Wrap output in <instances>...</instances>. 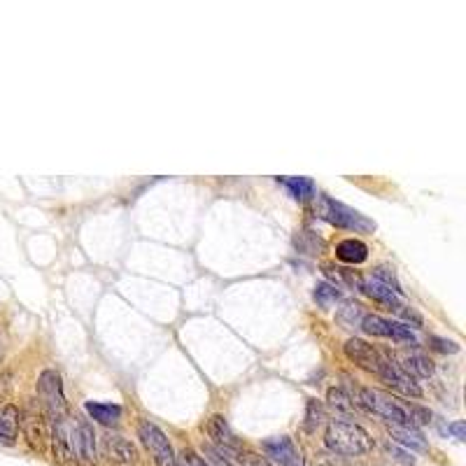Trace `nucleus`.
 <instances>
[{"mask_svg":"<svg viewBox=\"0 0 466 466\" xmlns=\"http://www.w3.org/2000/svg\"><path fill=\"white\" fill-rule=\"evenodd\" d=\"M324 443L334 455H343V457L366 455V452L373 448L369 431L355 422H345V419H331V422L326 424Z\"/></svg>","mask_w":466,"mask_h":466,"instance_id":"1","label":"nucleus"},{"mask_svg":"<svg viewBox=\"0 0 466 466\" xmlns=\"http://www.w3.org/2000/svg\"><path fill=\"white\" fill-rule=\"evenodd\" d=\"M355 403L359 408H364L366 412H371V415L387 419L392 427H412L410 403H403V401H399V399L383 394V392H378V389L359 387Z\"/></svg>","mask_w":466,"mask_h":466,"instance_id":"2","label":"nucleus"},{"mask_svg":"<svg viewBox=\"0 0 466 466\" xmlns=\"http://www.w3.org/2000/svg\"><path fill=\"white\" fill-rule=\"evenodd\" d=\"M317 217H322L324 222L338 226V229H348L355 233H371L376 231V222L369 219L355 208L345 205L341 201H334L331 196L319 194L317 196Z\"/></svg>","mask_w":466,"mask_h":466,"instance_id":"3","label":"nucleus"},{"mask_svg":"<svg viewBox=\"0 0 466 466\" xmlns=\"http://www.w3.org/2000/svg\"><path fill=\"white\" fill-rule=\"evenodd\" d=\"M138 436L145 448H147V452L152 455V459H154L156 466H177V457H175V452H172L168 436H166L154 422L143 419V422L138 424Z\"/></svg>","mask_w":466,"mask_h":466,"instance_id":"4","label":"nucleus"},{"mask_svg":"<svg viewBox=\"0 0 466 466\" xmlns=\"http://www.w3.org/2000/svg\"><path fill=\"white\" fill-rule=\"evenodd\" d=\"M38 392L40 399L45 401L47 415L54 422V419L68 417V408H65V396H63V385H61V376L56 371L47 369L40 373L38 378Z\"/></svg>","mask_w":466,"mask_h":466,"instance_id":"5","label":"nucleus"},{"mask_svg":"<svg viewBox=\"0 0 466 466\" xmlns=\"http://www.w3.org/2000/svg\"><path fill=\"white\" fill-rule=\"evenodd\" d=\"M72 459L82 466H96V431L89 419H75L70 429Z\"/></svg>","mask_w":466,"mask_h":466,"instance_id":"6","label":"nucleus"},{"mask_svg":"<svg viewBox=\"0 0 466 466\" xmlns=\"http://www.w3.org/2000/svg\"><path fill=\"white\" fill-rule=\"evenodd\" d=\"M378 376H380V380L385 385H389L392 389L401 392V394H405V396H415V399L422 396V387L417 385V378H412L401 364L394 362V359L383 357L380 369H378Z\"/></svg>","mask_w":466,"mask_h":466,"instance_id":"7","label":"nucleus"},{"mask_svg":"<svg viewBox=\"0 0 466 466\" xmlns=\"http://www.w3.org/2000/svg\"><path fill=\"white\" fill-rule=\"evenodd\" d=\"M362 329L366 334L378 336V338H389V341H396V343L417 345V338L410 331V326H405L401 322H392V319H385L380 315H364Z\"/></svg>","mask_w":466,"mask_h":466,"instance_id":"8","label":"nucleus"},{"mask_svg":"<svg viewBox=\"0 0 466 466\" xmlns=\"http://www.w3.org/2000/svg\"><path fill=\"white\" fill-rule=\"evenodd\" d=\"M266 459L275 466H305L301 452L289 436H271L262 443Z\"/></svg>","mask_w":466,"mask_h":466,"instance_id":"9","label":"nucleus"},{"mask_svg":"<svg viewBox=\"0 0 466 466\" xmlns=\"http://www.w3.org/2000/svg\"><path fill=\"white\" fill-rule=\"evenodd\" d=\"M205 431H208L210 436V445H215L219 452H224V455H238V452L243 450L241 445V438L233 434V429L229 427V422L224 419V415H212L208 419V424H205Z\"/></svg>","mask_w":466,"mask_h":466,"instance_id":"10","label":"nucleus"},{"mask_svg":"<svg viewBox=\"0 0 466 466\" xmlns=\"http://www.w3.org/2000/svg\"><path fill=\"white\" fill-rule=\"evenodd\" d=\"M343 352L352 364L359 366V369L371 371V373H378V369H380L383 355L373 348L371 343L362 341V338H350V341L343 345Z\"/></svg>","mask_w":466,"mask_h":466,"instance_id":"11","label":"nucleus"},{"mask_svg":"<svg viewBox=\"0 0 466 466\" xmlns=\"http://www.w3.org/2000/svg\"><path fill=\"white\" fill-rule=\"evenodd\" d=\"M103 455L108 462L117 466H131L138 462V450L129 438L119 434H105L103 436Z\"/></svg>","mask_w":466,"mask_h":466,"instance_id":"12","label":"nucleus"},{"mask_svg":"<svg viewBox=\"0 0 466 466\" xmlns=\"http://www.w3.org/2000/svg\"><path fill=\"white\" fill-rule=\"evenodd\" d=\"M24 436L33 450L45 452L49 434H47V422H45L42 412H35V410L26 412L24 415Z\"/></svg>","mask_w":466,"mask_h":466,"instance_id":"13","label":"nucleus"},{"mask_svg":"<svg viewBox=\"0 0 466 466\" xmlns=\"http://www.w3.org/2000/svg\"><path fill=\"white\" fill-rule=\"evenodd\" d=\"M362 291L366 296H371L373 301H378V303H383V305H387L389 310H401L403 305H401V301H399V294L394 289H389L387 284H383V282H378L376 278H369V280H364L362 282Z\"/></svg>","mask_w":466,"mask_h":466,"instance_id":"14","label":"nucleus"},{"mask_svg":"<svg viewBox=\"0 0 466 466\" xmlns=\"http://www.w3.org/2000/svg\"><path fill=\"white\" fill-rule=\"evenodd\" d=\"M19 408L17 405H3L0 408V445H15L17 434H19Z\"/></svg>","mask_w":466,"mask_h":466,"instance_id":"15","label":"nucleus"},{"mask_svg":"<svg viewBox=\"0 0 466 466\" xmlns=\"http://www.w3.org/2000/svg\"><path fill=\"white\" fill-rule=\"evenodd\" d=\"M86 412L91 419H96L103 427H112L122 419V405L119 403H103V401H86L84 403Z\"/></svg>","mask_w":466,"mask_h":466,"instance_id":"16","label":"nucleus"},{"mask_svg":"<svg viewBox=\"0 0 466 466\" xmlns=\"http://www.w3.org/2000/svg\"><path fill=\"white\" fill-rule=\"evenodd\" d=\"M336 259L352 266L364 264L369 259V248H366V243L357 241V238H345V241L336 245Z\"/></svg>","mask_w":466,"mask_h":466,"instance_id":"17","label":"nucleus"},{"mask_svg":"<svg viewBox=\"0 0 466 466\" xmlns=\"http://www.w3.org/2000/svg\"><path fill=\"white\" fill-rule=\"evenodd\" d=\"M389 436L394 438L399 445L408 448L412 452H424L429 448L427 438L422 436V431H417L415 427H389Z\"/></svg>","mask_w":466,"mask_h":466,"instance_id":"18","label":"nucleus"},{"mask_svg":"<svg viewBox=\"0 0 466 466\" xmlns=\"http://www.w3.org/2000/svg\"><path fill=\"white\" fill-rule=\"evenodd\" d=\"M278 182L289 191L296 201H308L315 196V182L310 177H278Z\"/></svg>","mask_w":466,"mask_h":466,"instance_id":"19","label":"nucleus"},{"mask_svg":"<svg viewBox=\"0 0 466 466\" xmlns=\"http://www.w3.org/2000/svg\"><path fill=\"white\" fill-rule=\"evenodd\" d=\"M403 369L410 373L412 378H431L434 376V364H431V359L427 355H422V352H412L403 359Z\"/></svg>","mask_w":466,"mask_h":466,"instance_id":"20","label":"nucleus"},{"mask_svg":"<svg viewBox=\"0 0 466 466\" xmlns=\"http://www.w3.org/2000/svg\"><path fill=\"white\" fill-rule=\"evenodd\" d=\"M312 296H315L317 305H322V308H331L334 303L341 301V289H338L336 284L319 282L315 287V291H312Z\"/></svg>","mask_w":466,"mask_h":466,"instance_id":"21","label":"nucleus"},{"mask_svg":"<svg viewBox=\"0 0 466 466\" xmlns=\"http://www.w3.org/2000/svg\"><path fill=\"white\" fill-rule=\"evenodd\" d=\"M373 278H376L378 282L387 284L389 289H394L396 294L401 296V284H399V280H396V273H394V268H387V266H378V268L373 271Z\"/></svg>","mask_w":466,"mask_h":466,"instance_id":"22","label":"nucleus"},{"mask_svg":"<svg viewBox=\"0 0 466 466\" xmlns=\"http://www.w3.org/2000/svg\"><path fill=\"white\" fill-rule=\"evenodd\" d=\"M329 403L341 412H352V399L343 389H329Z\"/></svg>","mask_w":466,"mask_h":466,"instance_id":"23","label":"nucleus"},{"mask_svg":"<svg viewBox=\"0 0 466 466\" xmlns=\"http://www.w3.org/2000/svg\"><path fill=\"white\" fill-rule=\"evenodd\" d=\"M203 455H205V464L208 466H233L231 459L224 455V452H219L215 445H205L203 448Z\"/></svg>","mask_w":466,"mask_h":466,"instance_id":"24","label":"nucleus"},{"mask_svg":"<svg viewBox=\"0 0 466 466\" xmlns=\"http://www.w3.org/2000/svg\"><path fill=\"white\" fill-rule=\"evenodd\" d=\"M322 422V405L315 399H310L308 401V412H305V429H315L317 424Z\"/></svg>","mask_w":466,"mask_h":466,"instance_id":"25","label":"nucleus"},{"mask_svg":"<svg viewBox=\"0 0 466 466\" xmlns=\"http://www.w3.org/2000/svg\"><path fill=\"white\" fill-rule=\"evenodd\" d=\"M177 466H208V464H205V459L196 450L184 448L177 457Z\"/></svg>","mask_w":466,"mask_h":466,"instance_id":"26","label":"nucleus"},{"mask_svg":"<svg viewBox=\"0 0 466 466\" xmlns=\"http://www.w3.org/2000/svg\"><path fill=\"white\" fill-rule=\"evenodd\" d=\"M431 348L443 352V355H455V352H459V345L455 341H445V338H438V336H431L429 338Z\"/></svg>","mask_w":466,"mask_h":466,"instance_id":"27","label":"nucleus"},{"mask_svg":"<svg viewBox=\"0 0 466 466\" xmlns=\"http://www.w3.org/2000/svg\"><path fill=\"white\" fill-rule=\"evenodd\" d=\"M238 459H241L243 466H273L268 459L262 455H255V452H238Z\"/></svg>","mask_w":466,"mask_h":466,"instance_id":"28","label":"nucleus"},{"mask_svg":"<svg viewBox=\"0 0 466 466\" xmlns=\"http://www.w3.org/2000/svg\"><path fill=\"white\" fill-rule=\"evenodd\" d=\"M359 315H362V305L357 303H345V308L341 310V319L348 324H357Z\"/></svg>","mask_w":466,"mask_h":466,"instance_id":"29","label":"nucleus"},{"mask_svg":"<svg viewBox=\"0 0 466 466\" xmlns=\"http://www.w3.org/2000/svg\"><path fill=\"white\" fill-rule=\"evenodd\" d=\"M441 434H452L457 438V441H464V438H466V427H464L462 419H457V422L448 424V427H441Z\"/></svg>","mask_w":466,"mask_h":466,"instance_id":"30","label":"nucleus"},{"mask_svg":"<svg viewBox=\"0 0 466 466\" xmlns=\"http://www.w3.org/2000/svg\"><path fill=\"white\" fill-rule=\"evenodd\" d=\"M389 455L396 459V462H401V464H415V457L410 455V452H403V450H399V448H392L389 445Z\"/></svg>","mask_w":466,"mask_h":466,"instance_id":"31","label":"nucleus"}]
</instances>
